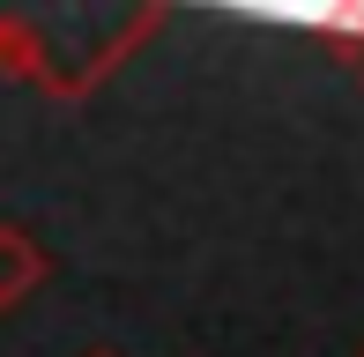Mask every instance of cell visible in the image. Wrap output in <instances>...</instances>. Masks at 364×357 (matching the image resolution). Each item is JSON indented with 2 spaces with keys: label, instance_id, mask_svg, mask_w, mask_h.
<instances>
[{
  "label": "cell",
  "instance_id": "obj_2",
  "mask_svg": "<svg viewBox=\"0 0 364 357\" xmlns=\"http://www.w3.org/2000/svg\"><path fill=\"white\" fill-rule=\"evenodd\" d=\"M90 357H112V350H90Z\"/></svg>",
  "mask_w": 364,
  "mask_h": 357
},
{
  "label": "cell",
  "instance_id": "obj_1",
  "mask_svg": "<svg viewBox=\"0 0 364 357\" xmlns=\"http://www.w3.org/2000/svg\"><path fill=\"white\" fill-rule=\"evenodd\" d=\"M38 283H45V253L23 231H0V305H23Z\"/></svg>",
  "mask_w": 364,
  "mask_h": 357
}]
</instances>
